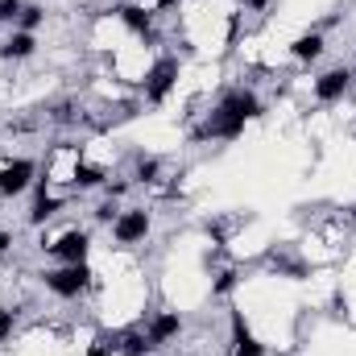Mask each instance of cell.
<instances>
[{
    "label": "cell",
    "mask_w": 356,
    "mask_h": 356,
    "mask_svg": "<svg viewBox=\"0 0 356 356\" xmlns=\"http://www.w3.org/2000/svg\"><path fill=\"white\" fill-rule=\"evenodd\" d=\"M88 282H91L88 261H79V266H58V269H46V273H42V286H46L50 294H58V298H79V294L88 290Z\"/></svg>",
    "instance_id": "6da1fadb"
},
{
    "label": "cell",
    "mask_w": 356,
    "mask_h": 356,
    "mask_svg": "<svg viewBox=\"0 0 356 356\" xmlns=\"http://www.w3.org/2000/svg\"><path fill=\"white\" fill-rule=\"evenodd\" d=\"M245 116H236L228 104H216L211 112H207V120H203V129L195 133V137H220V141H236L241 133H245Z\"/></svg>",
    "instance_id": "7a4b0ae2"
},
{
    "label": "cell",
    "mask_w": 356,
    "mask_h": 356,
    "mask_svg": "<svg viewBox=\"0 0 356 356\" xmlns=\"http://www.w3.org/2000/svg\"><path fill=\"white\" fill-rule=\"evenodd\" d=\"M149 228H154V220H149L145 207H124L112 224V241L116 245H141L149 236Z\"/></svg>",
    "instance_id": "3957f363"
},
{
    "label": "cell",
    "mask_w": 356,
    "mask_h": 356,
    "mask_svg": "<svg viewBox=\"0 0 356 356\" xmlns=\"http://www.w3.org/2000/svg\"><path fill=\"white\" fill-rule=\"evenodd\" d=\"M178 58H158L149 71H145V99L149 104H166V95L175 91V83H178Z\"/></svg>",
    "instance_id": "277c9868"
},
{
    "label": "cell",
    "mask_w": 356,
    "mask_h": 356,
    "mask_svg": "<svg viewBox=\"0 0 356 356\" xmlns=\"http://www.w3.org/2000/svg\"><path fill=\"white\" fill-rule=\"evenodd\" d=\"M88 253H91V236L88 232H79V228L63 232V236L50 245V257L63 261V266H79V261H88Z\"/></svg>",
    "instance_id": "5b68a950"
},
{
    "label": "cell",
    "mask_w": 356,
    "mask_h": 356,
    "mask_svg": "<svg viewBox=\"0 0 356 356\" xmlns=\"http://www.w3.org/2000/svg\"><path fill=\"white\" fill-rule=\"evenodd\" d=\"M33 162L29 158H13V162H4L0 166V195L4 199H13V195H21V191H29L33 186Z\"/></svg>",
    "instance_id": "8992f818"
},
{
    "label": "cell",
    "mask_w": 356,
    "mask_h": 356,
    "mask_svg": "<svg viewBox=\"0 0 356 356\" xmlns=\"http://www.w3.org/2000/svg\"><path fill=\"white\" fill-rule=\"evenodd\" d=\"M353 88V71L348 67H332V71H323L319 79H315V99L319 104H336V99H344Z\"/></svg>",
    "instance_id": "52a82bcc"
},
{
    "label": "cell",
    "mask_w": 356,
    "mask_h": 356,
    "mask_svg": "<svg viewBox=\"0 0 356 356\" xmlns=\"http://www.w3.org/2000/svg\"><path fill=\"white\" fill-rule=\"evenodd\" d=\"M120 13V21L137 33V38H149V42H158V33H154V13L149 8H141V4H120L116 8Z\"/></svg>",
    "instance_id": "ba28073f"
},
{
    "label": "cell",
    "mask_w": 356,
    "mask_h": 356,
    "mask_svg": "<svg viewBox=\"0 0 356 356\" xmlns=\"http://www.w3.org/2000/svg\"><path fill=\"white\" fill-rule=\"evenodd\" d=\"M33 50H38V38L25 33V29H13V33L0 42V58H4V63H21V58H29Z\"/></svg>",
    "instance_id": "9c48e42d"
},
{
    "label": "cell",
    "mask_w": 356,
    "mask_h": 356,
    "mask_svg": "<svg viewBox=\"0 0 356 356\" xmlns=\"http://www.w3.org/2000/svg\"><path fill=\"white\" fill-rule=\"evenodd\" d=\"M178 332H182V315H178V311H166V315H158V319L145 327V336H149V344H154V348H162L166 340H175Z\"/></svg>",
    "instance_id": "30bf717a"
},
{
    "label": "cell",
    "mask_w": 356,
    "mask_h": 356,
    "mask_svg": "<svg viewBox=\"0 0 356 356\" xmlns=\"http://www.w3.org/2000/svg\"><path fill=\"white\" fill-rule=\"evenodd\" d=\"M290 54H294L298 63H315V58L323 54V33H319V29H311V33L294 38V42H290Z\"/></svg>",
    "instance_id": "8fae6325"
},
{
    "label": "cell",
    "mask_w": 356,
    "mask_h": 356,
    "mask_svg": "<svg viewBox=\"0 0 356 356\" xmlns=\"http://www.w3.org/2000/svg\"><path fill=\"white\" fill-rule=\"evenodd\" d=\"M58 211H63V199H58V195H42V199L33 203V211H29V224L38 228V224H46V220L58 216Z\"/></svg>",
    "instance_id": "7c38bea8"
},
{
    "label": "cell",
    "mask_w": 356,
    "mask_h": 356,
    "mask_svg": "<svg viewBox=\"0 0 356 356\" xmlns=\"http://www.w3.org/2000/svg\"><path fill=\"white\" fill-rule=\"evenodd\" d=\"M120 353L124 356H149L154 353V344H149L145 332H129V336H120Z\"/></svg>",
    "instance_id": "4fadbf2b"
},
{
    "label": "cell",
    "mask_w": 356,
    "mask_h": 356,
    "mask_svg": "<svg viewBox=\"0 0 356 356\" xmlns=\"http://www.w3.org/2000/svg\"><path fill=\"white\" fill-rule=\"evenodd\" d=\"M71 182L79 186V191H91V186H104V170L99 166H75V175Z\"/></svg>",
    "instance_id": "5bb4252c"
},
{
    "label": "cell",
    "mask_w": 356,
    "mask_h": 356,
    "mask_svg": "<svg viewBox=\"0 0 356 356\" xmlns=\"http://www.w3.org/2000/svg\"><path fill=\"white\" fill-rule=\"evenodd\" d=\"M42 21H46V8H42V4H25V8H21V17H17V29L33 33Z\"/></svg>",
    "instance_id": "9a60e30c"
},
{
    "label": "cell",
    "mask_w": 356,
    "mask_h": 356,
    "mask_svg": "<svg viewBox=\"0 0 356 356\" xmlns=\"http://www.w3.org/2000/svg\"><path fill=\"white\" fill-rule=\"evenodd\" d=\"M232 356H266V344H261V340H253V336L245 332V336H236V340H232Z\"/></svg>",
    "instance_id": "2e32d148"
},
{
    "label": "cell",
    "mask_w": 356,
    "mask_h": 356,
    "mask_svg": "<svg viewBox=\"0 0 356 356\" xmlns=\"http://www.w3.org/2000/svg\"><path fill=\"white\" fill-rule=\"evenodd\" d=\"M236 290V269H224V273H216V282H211V294L216 298H228Z\"/></svg>",
    "instance_id": "e0dca14e"
},
{
    "label": "cell",
    "mask_w": 356,
    "mask_h": 356,
    "mask_svg": "<svg viewBox=\"0 0 356 356\" xmlns=\"http://www.w3.org/2000/svg\"><path fill=\"white\" fill-rule=\"evenodd\" d=\"M158 175H162V162L158 158H141L137 162V182H154Z\"/></svg>",
    "instance_id": "ac0fdd59"
},
{
    "label": "cell",
    "mask_w": 356,
    "mask_h": 356,
    "mask_svg": "<svg viewBox=\"0 0 356 356\" xmlns=\"http://www.w3.org/2000/svg\"><path fill=\"white\" fill-rule=\"evenodd\" d=\"M116 216H120V207H116V199H104V203L95 207V220H99V224H116Z\"/></svg>",
    "instance_id": "d6986e66"
},
{
    "label": "cell",
    "mask_w": 356,
    "mask_h": 356,
    "mask_svg": "<svg viewBox=\"0 0 356 356\" xmlns=\"http://www.w3.org/2000/svg\"><path fill=\"white\" fill-rule=\"evenodd\" d=\"M13 327H17V311H8V307H0V344L13 336Z\"/></svg>",
    "instance_id": "ffe728a7"
},
{
    "label": "cell",
    "mask_w": 356,
    "mask_h": 356,
    "mask_svg": "<svg viewBox=\"0 0 356 356\" xmlns=\"http://www.w3.org/2000/svg\"><path fill=\"white\" fill-rule=\"evenodd\" d=\"M21 8H25V0H0V21H13V25H17Z\"/></svg>",
    "instance_id": "44dd1931"
},
{
    "label": "cell",
    "mask_w": 356,
    "mask_h": 356,
    "mask_svg": "<svg viewBox=\"0 0 356 356\" xmlns=\"http://www.w3.org/2000/svg\"><path fill=\"white\" fill-rule=\"evenodd\" d=\"M269 4H273V0H245V8H249V13H266Z\"/></svg>",
    "instance_id": "7402d4cb"
},
{
    "label": "cell",
    "mask_w": 356,
    "mask_h": 356,
    "mask_svg": "<svg viewBox=\"0 0 356 356\" xmlns=\"http://www.w3.org/2000/svg\"><path fill=\"white\" fill-rule=\"evenodd\" d=\"M13 249V232H0V253H8Z\"/></svg>",
    "instance_id": "603a6c76"
},
{
    "label": "cell",
    "mask_w": 356,
    "mask_h": 356,
    "mask_svg": "<svg viewBox=\"0 0 356 356\" xmlns=\"http://www.w3.org/2000/svg\"><path fill=\"white\" fill-rule=\"evenodd\" d=\"M348 211H353V220H356V207H348Z\"/></svg>",
    "instance_id": "cb8c5ba5"
},
{
    "label": "cell",
    "mask_w": 356,
    "mask_h": 356,
    "mask_svg": "<svg viewBox=\"0 0 356 356\" xmlns=\"http://www.w3.org/2000/svg\"><path fill=\"white\" fill-rule=\"evenodd\" d=\"M353 83H356V75H353Z\"/></svg>",
    "instance_id": "d4e9b609"
}]
</instances>
